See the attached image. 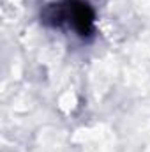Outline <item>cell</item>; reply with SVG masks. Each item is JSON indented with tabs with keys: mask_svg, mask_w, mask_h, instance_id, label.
Here are the masks:
<instances>
[{
	"mask_svg": "<svg viewBox=\"0 0 150 152\" xmlns=\"http://www.w3.org/2000/svg\"><path fill=\"white\" fill-rule=\"evenodd\" d=\"M66 11H67V16L73 21L74 30L81 37H87V36H90L94 32V20H95V16H94L92 7L87 2L73 0Z\"/></svg>",
	"mask_w": 150,
	"mask_h": 152,
	"instance_id": "6da1fadb",
	"label": "cell"
}]
</instances>
